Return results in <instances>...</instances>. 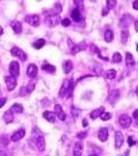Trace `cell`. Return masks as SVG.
<instances>
[{
    "instance_id": "4316f807",
    "label": "cell",
    "mask_w": 138,
    "mask_h": 156,
    "mask_svg": "<svg viewBox=\"0 0 138 156\" xmlns=\"http://www.w3.org/2000/svg\"><path fill=\"white\" fill-rule=\"evenodd\" d=\"M11 110L14 112H16V114H22L24 108L21 104H19V103H15V104L11 107Z\"/></svg>"
},
{
    "instance_id": "603a6c76",
    "label": "cell",
    "mask_w": 138,
    "mask_h": 156,
    "mask_svg": "<svg viewBox=\"0 0 138 156\" xmlns=\"http://www.w3.org/2000/svg\"><path fill=\"white\" fill-rule=\"evenodd\" d=\"M126 65H127V67H133L135 65L134 56H133V54L130 53V52H127L126 53Z\"/></svg>"
},
{
    "instance_id": "f5cc1de1",
    "label": "cell",
    "mask_w": 138,
    "mask_h": 156,
    "mask_svg": "<svg viewBox=\"0 0 138 156\" xmlns=\"http://www.w3.org/2000/svg\"><path fill=\"white\" fill-rule=\"evenodd\" d=\"M136 50H137V51H138V44H137V47H136Z\"/></svg>"
},
{
    "instance_id": "5b68a950",
    "label": "cell",
    "mask_w": 138,
    "mask_h": 156,
    "mask_svg": "<svg viewBox=\"0 0 138 156\" xmlns=\"http://www.w3.org/2000/svg\"><path fill=\"white\" fill-rule=\"evenodd\" d=\"M25 22L33 27H37L40 25V16L39 15H28L25 17Z\"/></svg>"
},
{
    "instance_id": "4fadbf2b",
    "label": "cell",
    "mask_w": 138,
    "mask_h": 156,
    "mask_svg": "<svg viewBox=\"0 0 138 156\" xmlns=\"http://www.w3.org/2000/svg\"><path fill=\"white\" fill-rule=\"evenodd\" d=\"M25 136V130L24 129H19L16 132H14L11 136V140L12 142H18V140H22Z\"/></svg>"
},
{
    "instance_id": "44dd1931",
    "label": "cell",
    "mask_w": 138,
    "mask_h": 156,
    "mask_svg": "<svg viewBox=\"0 0 138 156\" xmlns=\"http://www.w3.org/2000/svg\"><path fill=\"white\" fill-rule=\"evenodd\" d=\"M62 69H64V72L66 73V74H69L70 72L72 71V69H73V62H72V60H70V59H67L66 60V62L62 64Z\"/></svg>"
},
{
    "instance_id": "f907efd6",
    "label": "cell",
    "mask_w": 138,
    "mask_h": 156,
    "mask_svg": "<svg viewBox=\"0 0 138 156\" xmlns=\"http://www.w3.org/2000/svg\"><path fill=\"white\" fill-rule=\"evenodd\" d=\"M135 125H136V126L138 127V119H136V124H135Z\"/></svg>"
},
{
    "instance_id": "ee69618b",
    "label": "cell",
    "mask_w": 138,
    "mask_h": 156,
    "mask_svg": "<svg viewBox=\"0 0 138 156\" xmlns=\"http://www.w3.org/2000/svg\"><path fill=\"white\" fill-rule=\"evenodd\" d=\"M133 118H134V119H138V109H136L133 112Z\"/></svg>"
},
{
    "instance_id": "30bf717a",
    "label": "cell",
    "mask_w": 138,
    "mask_h": 156,
    "mask_svg": "<svg viewBox=\"0 0 138 156\" xmlns=\"http://www.w3.org/2000/svg\"><path fill=\"white\" fill-rule=\"evenodd\" d=\"M54 114L55 115H57V118H58L60 121H64L67 119V115L64 114V110H62L61 105H59V104H56L54 106Z\"/></svg>"
},
{
    "instance_id": "7402d4cb",
    "label": "cell",
    "mask_w": 138,
    "mask_h": 156,
    "mask_svg": "<svg viewBox=\"0 0 138 156\" xmlns=\"http://www.w3.org/2000/svg\"><path fill=\"white\" fill-rule=\"evenodd\" d=\"M43 117L45 118L48 122L50 123H54L55 122V114L54 112H49V110H47V112H45L44 114H43Z\"/></svg>"
},
{
    "instance_id": "2e32d148",
    "label": "cell",
    "mask_w": 138,
    "mask_h": 156,
    "mask_svg": "<svg viewBox=\"0 0 138 156\" xmlns=\"http://www.w3.org/2000/svg\"><path fill=\"white\" fill-rule=\"evenodd\" d=\"M27 75H28L30 78L36 77V75H37V67L36 66V65L30 64L29 66L27 67Z\"/></svg>"
},
{
    "instance_id": "cb8c5ba5",
    "label": "cell",
    "mask_w": 138,
    "mask_h": 156,
    "mask_svg": "<svg viewBox=\"0 0 138 156\" xmlns=\"http://www.w3.org/2000/svg\"><path fill=\"white\" fill-rule=\"evenodd\" d=\"M71 16H72V19L74 20V21L78 22L80 18H81V12H80L79 9H74L71 12Z\"/></svg>"
},
{
    "instance_id": "83f0119b",
    "label": "cell",
    "mask_w": 138,
    "mask_h": 156,
    "mask_svg": "<svg viewBox=\"0 0 138 156\" xmlns=\"http://www.w3.org/2000/svg\"><path fill=\"white\" fill-rule=\"evenodd\" d=\"M90 49H91V51H94L95 53H97V54H98V56H99L100 58H102V59H104V60H107V59H108L106 56H103L102 53H101V51H100V49L98 48V46H96L95 44H91V45H90Z\"/></svg>"
},
{
    "instance_id": "9a60e30c",
    "label": "cell",
    "mask_w": 138,
    "mask_h": 156,
    "mask_svg": "<svg viewBox=\"0 0 138 156\" xmlns=\"http://www.w3.org/2000/svg\"><path fill=\"white\" fill-rule=\"evenodd\" d=\"M108 136H109V133H108V129L107 128H101L99 130V134H98V137L101 142H106L108 140Z\"/></svg>"
},
{
    "instance_id": "681fc988",
    "label": "cell",
    "mask_w": 138,
    "mask_h": 156,
    "mask_svg": "<svg viewBox=\"0 0 138 156\" xmlns=\"http://www.w3.org/2000/svg\"><path fill=\"white\" fill-rule=\"evenodd\" d=\"M135 93H136V95H137V96H138V85H137V87H136V90H135Z\"/></svg>"
},
{
    "instance_id": "e0dca14e",
    "label": "cell",
    "mask_w": 138,
    "mask_h": 156,
    "mask_svg": "<svg viewBox=\"0 0 138 156\" xmlns=\"http://www.w3.org/2000/svg\"><path fill=\"white\" fill-rule=\"evenodd\" d=\"M132 17L129 16V15H125L124 17H122L120 18V25H122V27H125V29H128V27L130 26V24H131V21H132Z\"/></svg>"
},
{
    "instance_id": "52a82bcc",
    "label": "cell",
    "mask_w": 138,
    "mask_h": 156,
    "mask_svg": "<svg viewBox=\"0 0 138 156\" xmlns=\"http://www.w3.org/2000/svg\"><path fill=\"white\" fill-rule=\"evenodd\" d=\"M119 124L122 128H129L132 124V118L127 115H122L119 119Z\"/></svg>"
},
{
    "instance_id": "1f68e13d",
    "label": "cell",
    "mask_w": 138,
    "mask_h": 156,
    "mask_svg": "<svg viewBox=\"0 0 138 156\" xmlns=\"http://www.w3.org/2000/svg\"><path fill=\"white\" fill-rule=\"evenodd\" d=\"M122 54L119 53V52H115L112 55V62H114V64H119V62H122Z\"/></svg>"
},
{
    "instance_id": "6da1fadb",
    "label": "cell",
    "mask_w": 138,
    "mask_h": 156,
    "mask_svg": "<svg viewBox=\"0 0 138 156\" xmlns=\"http://www.w3.org/2000/svg\"><path fill=\"white\" fill-rule=\"evenodd\" d=\"M73 89V81L72 79H66L62 83L61 87L59 90V97L60 98H64L66 97L67 94L72 90Z\"/></svg>"
},
{
    "instance_id": "60d3db41",
    "label": "cell",
    "mask_w": 138,
    "mask_h": 156,
    "mask_svg": "<svg viewBox=\"0 0 138 156\" xmlns=\"http://www.w3.org/2000/svg\"><path fill=\"white\" fill-rule=\"evenodd\" d=\"M6 103V98H0V108L3 107Z\"/></svg>"
},
{
    "instance_id": "ba28073f",
    "label": "cell",
    "mask_w": 138,
    "mask_h": 156,
    "mask_svg": "<svg viewBox=\"0 0 138 156\" xmlns=\"http://www.w3.org/2000/svg\"><path fill=\"white\" fill-rule=\"evenodd\" d=\"M69 45L70 48H71V52L73 54H77L78 52L82 51V50L85 49V43H81V44H74L73 42H71V40H69Z\"/></svg>"
},
{
    "instance_id": "9c48e42d",
    "label": "cell",
    "mask_w": 138,
    "mask_h": 156,
    "mask_svg": "<svg viewBox=\"0 0 138 156\" xmlns=\"http://www.w3.org/2000/svg\"><path fill=\"white\" fill-rule=\"evenodd\" d=\"M4 80H5V84H6L7 90H14L15 89H16L17 79L15 77H12V76L9 75V76H5Z\"/></svg>"
},
{
    "instance_id": "d6986e66",
    "label": "cell",
    "mask_w": 138,
    "mask_h": 156,
    "mask_svg": "<svg viewBox=\"0 0 138 156\" xmlns=\"http://www.w3.org/2000/svg\"><path fill=\"white\" fill-rule=\"evenodd\" d=\"M11 27L12 28V30H14L15 34H19L22 32V24L21 22L19 21H12L11 22Z\"/></svg>"
},
{
    "instance_id": "484cf974",
    "label": "cell",
    "mask_w": 138,
    "mask_h": 156,
    "mask_svg": "<svg viewBox=\"0 0 138 156\" xmlns=\"http://www.w3.org/2000/svg\"><path fill=\"white\" fill-rule=\"evenodd\" d=\"M113 37H114V34H113V31H112L111 29H107L106 31H105V34H104V40L107 43L111 42L112 40H113Z\"/></svg>"
},
{
    "instance_id": "3957f363",
    "label": "cell",
    "mask_w": 138,
    "mask_h": 156,
    "mask_svg": "<svg viewBox=\"0 0 138 156\" xmlns=\"http://www.w3.org/2000/svg\"><path fill=\"white\" fill-rule=\"evenodd\" d=\"M11 54L12 56L18 57L19 59H21L22 62H25L27 59V54L25 53L22 49H20L19 47H12L11 49Z\"/></svg>"
},
{
    "instance_id": "5bb4252c",
    "label": "cell",
    "mask_w": 138,
    "mask_h": 156,
    "mask_svg": "<svg viewBox=\"0 0 138 156\" xmlns=\"http://www.w3.org/2000/svg\"><path fill=\"white\" fill-rule=\"evenodd\" d=\"M82 152H83V144L82 142H77L73 149V154L74 156H81Z\"/></svg>"
},
{
    "instance_id": "7c38bea8",
    "label": "cell",
    "mask_w": 138,
    "mask_h": 156,
    "mask_svg": "<svg viewBox=\"0 0 138 156\" xmlns=\"http://www.w3.org/2000/svg\"><path fill=\"white\" fill-rule=\"evenodd\" d=\"M120 94H119V90H113L110 92L109 96H108V101L111 103V104H114L117 100L119 99Z\"/></svg>"
},
{
    "instance_id": "ab89813d",
    "label": "cell",
    "mask_w": 138,
    "mask_h": 156,
    "mask_svg": "<svg viewBox=\"0 0 138 156\" xmlns=\"http://www.w3.org/2000/svg\"><path fill=\"white\" fill-rule=\"evenodd\" d=\"M86 135H87V133L83 131V132H79V133H77V138H80V140H83V138L86 137Z\"/></svg>"
},
{
    "instance_id": "7dc6e473",
    "label": "cell",
    "mask_w": 138,
    "mask_h": 156,
    "mask_svg": "<svg viewBox=\"0 0 138 156\" xmlns=\"http://www.w3.org/2000/svg\"><path fill=\"white\" fill-rule=\"evenodd\" d=\"M135 29L138 32V21H135Z\"/></svg>"
},
{
    "instance_id": "4dcf8cb0",
    "label": "cell",
    "mask_w": 138,
    "mask_h": 156,
    "mask_svg": "<svg viewBox=\"0 0 138 156\" xmlns=\"http://www.w3.org/2000/svg\"><path fill=\"white\" fill-rule=\"evenodd\" d=\"M115 76H116V71L113 69H110L105 73V77L107 79H113V78H115Z\"/></svg>"
},
{
    "instance_id": "f35d334b",
    "label": "cell",
    "mask_w": 138,
    "mask_h": 156,
    "mask_svg": "<svg viewBox=\"0 0 138 156\" xmlns=\"http://www.w3.org/2000/svg\"><path fill=\"white\" fill-rule=\"evenodd\" d=\"M61 25L64 27H67V26H70V25H71V21H70L67 18H66V19H64L61 21Z\"/></svg>"
},
{
    "instance_id": "d590c367",
    "label": "cell",
    "mask_w": 138,
    "mask_h": 156,
    "mask_svg": "<svg viewBox=\"0 0 138 156\" xmlns=\"http://www.w3.org/2000/svg\"><path fill=\"white\" fill-rule=\"evenodd\" d=\"M61 9H62V6L60 5V3L57 2V3L54 4V11H55V14H56V15H58L59 12H61Z\"/></svg>"
},
{
    "instance_id": "e575fe53",
    "label": "cell",
    "mask_w": 138,
    "mask_h": 156,
    "mask_svg": "<svg viewBox=\"0 0 138 156\" xmlns=\"http://www.w3.org/2000/svg\"><path fill=\"white\" fill-rule=\"evenodd\" d=\"M100 118H101L103 121H108L111 119V114H110V112H104V114H102V115Z\"/></svg>"
},
{
    "instance_id": "f546056e",
    "label": "cell",
    "mask_w": 138,
    "mask_h": 156,
    "mask_svg": "<svg viewBox=\"0 0 138 156\" xmlns=\"http://www.w3.org/2000/svg\"><path fill=\"white\" fill-rule=\"evenodd\" d=\"M128 39H129V30L128 29L122 30V32H120V41H122V43L126 44Z\"/></svg>"
},
{
    "instance_id": "ac0fdd59",
    "label": "cell",
    "mask_w": 138,
    "mask_h": 156,
    "mask_svg": "<svg viewBox=\"0 0 138 156\" xmlns=\"http://www.w3.org/2000/svg\"><path fill=\"white\" fill-rule=\"evenodd\" d=\"M105 112V107L102 106L100 108H98V109H95L91 112V114H90V119L91 120H96L98 118H100L102 115V114H104Z\"/></svg>"
},
{
    "instance_id": "816d5d0a",
    "label": "cell",
    "mask_w": 138,
    "mask_h": 156,
    "mask_svg": "<svg viewBox=\"0 0 138 156\" xmlns=\"http://www.w3.org/2000/svg\"><path fill=\"white\" fill-rule=\"evenodd\" d=\"M89 156H98V155L97 154H90Z\"/></svg>"
},
{
    "instance_id": "b9f144b4",
    "label": "cell",
    "mask_w": 138,
    "mask_h": 156,
    "mask_svg": "<svg viewBox=\"0 0 138 156\" xmlns=\"http://www.w3.org/2000/svg\"><path fill=\"white\" fill-rule=\"evenodd\" d=\"M20 94H21L22 96H24V95L28 94V93H27V90H26V87H21V90H20Z\"/></svg>"
},
{
    "instance_id": "277c9868",
    "label": "cell",
    "mask_w": 138,
    "mask_h": 156,
    "mask_svg": "<svg viewBox=\"0 0 138 156\" xmlns=\"http://www.w3.org/2000/svg\"><path fill=\"white\" fill-rule=\"evenodd\" d=\"M32 138L36 140V147L39 151H44L45 150V147H46V143H45V138L43 135H36L33 132H32Z\"/></svg>"
},
{
    "instance_id": "74e56055",
    "label": "cell",
    "mask_w": 138,
    "mask_h": 156,
    "mask_svg": "<svg viewBox=\"0 0 138 156\" xmlns=\"http://www.w3.org/2000/svg\"><path fill=\"white\" fill-rule=\"evenodd\" d=\"M136 140H133V137L132 136H129L128 137V145H129V147H132V146H134V145H136Z\"/></svg>"
},
{
    "instance_id": "c3c4849f",
    "label": "cell",
    "mask_w": 138,
    "mask_h": 156,
    "mask_svg": "<svg viewBox=\"0 0 138 156\" xmlns=\"http://www.w3.org/2000/svg\"><path fill=\"white\" fill-rule=\"evenodd\" d=\"M2 34H3V28H2V27L0 26V36H1Z\"/></svg>"
},
{
    "instance_id": "7bdbcfd3",
    "label": "cell",
    "mask_w": 138,
    "mask_h": 156,
    "mask_svg": "<svg viewBox=\"0 0 138 156\" xmlns=\"http://www.w3.org/2000/svg\"><path fill=\"white\" fill-rule=\"evenodd\" d=\"M133 9H136V11H138V0H136V1L133 2Z\"/></svg>"
},
{
    "instance_id": "f6af8a7d",
    "label": "cell",
    "mask_w": 138,
    "mask_h": 156,
    "mask_svg": "<svg viewBox=\"0 0 138 156\" xmlns=\"http://www.w3.org/2000/svg\"><path fill=\"white\" fill-rule=\"evenodd\" d=\"M82 122H83V123H82V125H83V127H87V125H88V124H87V121H86V119H83V121H82Z\"/></svg>"
},
{
    "instance_id": "8fae6325",
    "label": "cell",
    "mask_w": 138,
    "mask_h": 156,
    "mask_svg": "<svg viewBox=\"0 0 138 156\" xmlns=\"http://www.w3.org/2000/svg\"><path fill=\"white\" fill-rule=\"evenodd\" d=\"M124 144V134L122 133V131H115V148L119 149L120 147Z\"/></svg>"
},
{
    "instance_id": "7a4b0ae2",
    "label": "cell",
    "mask_w": 138,
    "mask_h": 156,
    "mask_svg": "<svg viewBox=\"0 0 138 156\" xmlns=\"http://www.w3.org/2000/svg\"><path fill=\"white\" fill-rule=\"evenodd\" d=\"M60 22V19H59V16L58 15H49L48 17H47L46 19H45V23L48 27H54L56 26L57 24H58Z\"/></svg>"
},
{
    "instance_id": "836d02e7",
    "label": "cell",
    "mask_w": 138,
    "mask_h": 156,
    "mask_svg": "<svg viewBox=\"0 0 138 156\" xmlns=\"http://www.w3.org/2000/svg\"><path fill=\"white\" fill-rule=\"evenodd\" d=\"M115 4H116V1H115V0H107L106 9H108V11H110V9H112L115 6Z\"/></svg>"
},
{
    "instance_id": "8d00e7d4",
    "label": "cell",
    "mask_w": 138,
    "mask_h": 156,
    "mask_svg": "<svg viewBox=\"0 0 138 156\" xmlns=\"http://www.w3.org/2000/svg\"><path fill=\"white\" fill-rule=\"evenodd\" d=\"M34 87H36V81H32L31 83H29V84H28V87H26L27 93H31L32 90H34Z\"/></svg>"
},
{
    "instance_id": "8992f818",
    "label": "cell",
    "mask_w": 138,
    "mask_h": 156,
    "mask_svg": "<svg viewBox=\"0 0 138 156\" xmlns=\"http://www.w3.org/2000/svg\"><path fill=\"white\" fill-rule=\"evenodd\" d=\"M9 73H11V76L17 78L20 75V66L18 62H12L9 64Z\"/></svg>"
},
{
    "instance_id": "ffe728a7",
    "label": "cell",
    "mask_w": 138,
    "mask_h": 156,
    "mask_svg": "<svg viewBox=\"0 0 138 156\" xmlns=\"http://www.w3.org/2000/svg\"><path fill=\"white\" fill-rule=\"evenodd\" d=\"M3 120L6 124H11V123L14 122V115H12V112L11 109L6 110L3 115Z\"/></svg>"
},
{
    "instance_id": "f1b7e54d",
    "label": "cell",
    "mask_w": 138,
    "mask_h": 156,
    "mask_svg": "<svg viewBox=\"0 0 138 156\" xmlns=\"http://www.w3.org/2000/svg\"><path fill=\"white\" fill-rule=\"evenodd\" d=\"M45 44H46V41H45L44 39H39V40H36V42H33L32 47L36 49H41L45 46Z\"/></svg>"
},
{
    "instance_id": "bcb514c9",
    "label": "cell",
    "mask_w": 138,
    "mask_h": 156,
    "mask_svg": "<svg viewBox=\"0 0 138 156\" xmlns=\"http://www.w3.org/2000/svg\"><path fill=\"white\" fill-rule=\"evenodd\" d=\"M0 156H6L5 151H3V150H0Z\"/></svg>"
},
{
    "instance_id": "d4e9b609",
    "label": "cell",
    "mask_w": 138,
    "mask_h": 156,
    "mask_svg": "<svg viewBox=\"0 0 138 156\" xmlns=\"http://www.w3.org/2000/svg\"><path fill=\"white\" fill-rule=\"evenodd\" d=\"M42 69L44 70L45 72H48V73H54L56 71V67L52 66V65H50V64H43Z\"/></svg>"
},
{
    "instance_id": "d6a6232c",
    "label": "cell",
    "mask_w": 138,
    "mask_h": 156,
    "mask_svg": "<svg viewBox=\"0 0 138 156\" xmlns=\"http://www.w3.org/2000/svg\"><path fill=\"white\" fill-rule=\"evenodd\" d=\"M9 138H7L6 135H1L0 136V145L2 146V147H5V146L9 145Z\"/></svg>"
}]
</instances>
